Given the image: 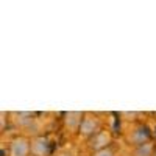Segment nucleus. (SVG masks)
I'll return each instance as SVG.
<instances>
[{"mask_svg": "<svg viewBox=\"0 0 156 156\" xmlns=\"http://www.w3.org/2000/svg\"><path fill=\"white\" fill-rule=\"evenodd\" d=\"M148 137H150V133H148V128L147 126H139L137 129H136V133L133 134V137H131V140L134 142L136 145H144V144H147V140H148Z\"/></svg>", "mask_w": 156, "mask_h": 156, "instance_id": "f257e3e1", "label": "nucleus"}, {"mask_svg": "<svg viewBox=\"0 0 156 156\" xmlns=\"http://www.w3.org/2000/svg\"><path fill=\"white\" fill-rule=\"evenodd\" d=\"M28 144L25 139H17L12 142V156H27Z\"/></svg>", "mask_w": 156, "mask_h": 156, "instance_id": "f03ea898", "label": "nucleus"}, {"mask_svg": "<svg viewBox=\"0 0 156 156\" xmlns=\"http://www.w3.org/2000/svg\"><path fill=\"white\" fill-rule=\"evenodd\" d=\"M33 151H34L36 156H45V154H48L50 148H48V144L44 139H39L33 144Z\"/></svg>", "mask_w": 156, "mask_h": 156, "instance_id": "7ed1b4c3", "label": "nucleus"}, {"mask_svg": "<svg viewBox=\"0 0 156 156\" xmlns=\"http://www.w3.org/2000/svg\"><path fill=\"white\" fill-rule=\"evenodd\" d=\"M95 126H97V123H95L94 119H84V120L81 122L80 129H81V133H83V134H90V133H94Z\"/></svg>", "mask_w": 156, "mask_h": 156, "instance_id": "20e7f679", "label": "nucleus"}, {"mask_svg": "<svg viewBox=\"0 0 156 156\" xmlns=\"http://www.w3.org/2000/svg\"><path fill=\"white\" fill-rule=\"evenodd\" d=\"M151 150H153V147L150 144H144V145H140L136 150V156H150L151 154Z\"/></svg>", "mask_w": 156, "mask_h": 156, "instance_id": "39448f33", "label": "nucleus"}, {"mask_svg": "<svg viewBox=\"0 0 156 156\" xmlns=\"http://www.w3.org/2000/svg\"><path fill=\"white\" fill-rule=\"evenodd\" d=\"M97 156H112V153H111L109 150H100V151L97 153Z\"/></svg>", "mask_w": 156, "mask_h": 156, "instance_id": "423d86ee", "label": "nucleus"}]
</instances>
